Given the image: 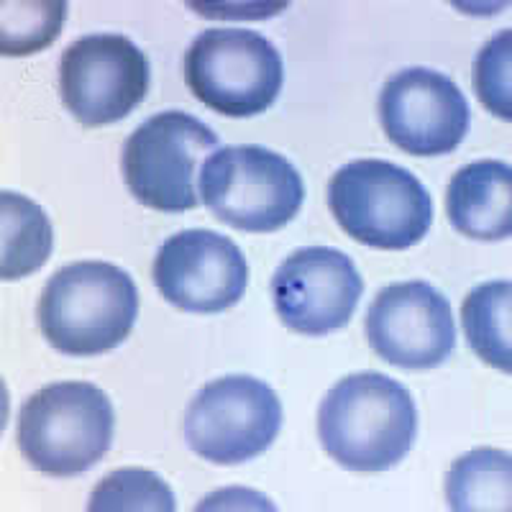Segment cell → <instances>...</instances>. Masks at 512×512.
<instances>
[{"mask_svg": "<svg viewBox=\"0 0 512 512\" xmlns=\"http://www.w3.org/2000/svg\"><path fill=\"white\" fill-rule=\"evenodd\" d=\"M90 512H172L175 495L162 477L149 469H118L100 479L88 502Z\"/></svg>", "mask_w": 512, "mask_h": 512, "instance_id": "18", "label": "cell"}, {"mask_svg": "<svg viewBox=\"0 0 512 512\" xmlns=\"http://www.w3.org/2000/svg\"><path fill=\"white\" fill-rule=\"evenodd\" d=\"M152 274L167 303L200 315L233 308L249 285V264L239 246L208 228L169 236L154 256Z\"/></svg>", "mask_w": 512, "mask_h": 512, "instance_id": "11", "label": "cell"}, {"mask_svg": "<svg viewBox=\"0 0 512 512\" xmlns=\"http://www.w3.org/2000/svg\"><path fill=\"white\" fill-rule=\"evenodd\" d=\"M512 282L495 280L474 287L461 305V326L474 354L489 367L512 372L510 349Z\"/></svg>", "mask_w": 512, "mask_h": 512, "instance_id": "17", "label": "cell"}, {"mask_svg": "<svg viewBox=\"0 0 512 512\" xmlns=\"http://www.w3.org/2000/svg\"><path fill=\"white\" fill-rule=\"evenodd\" d=\"M200 200L226 226L272 233L300 213L303 177L290 159L264 146H221L203 162Z\"/></svg>", "mask_w": 512, "mask_h": 512, "instance_id": "5", "label": "cell"}, {"mask_svg": "<svg viewBox=\"0 0 512 512\" xmlns=\"http://www.w3.org/2000/svg\"><path fill=\"white\" fill-rule=\"evenodd\" d=\"M139 290L134 277L108 262L62 267L39 297V328L52 349L67 356H100L134 331Z\"/></svg>", "mask_w": 512, "mask_h": 512, "instance_id": "2", "label": "cell"}, {"mask_svg": "<svg viewBox=\"0 0 512 512\" xmlns=\"http://www.w3.org/2000/svg\"><path fill=\"white\" fill-rule=\"evenodd\" d=\"M369 346L400 369L441 367L456 346V323L446 297L428 282L387 285L369 305Z\"/></svg>", "mask_w": 512, "mask_h": 512, "instance_id": "13", "label": "cell"}, {"mask_svg": "<svg viewBox=\"0 0 512 512\" xmlns=\"http://www.w3.org/2000/svg\"><path fill=\"white\" fill-rule=\"evenodd\" d=\"M221 149V139L190 113L164 111L146 118L121 152L126 187L146 208L185 213L198 208L203 162Z\"/></svg>", "mask_w": 512, "mask_h": 512, "instance_id": "6", "label": "cell"}, {"mask_svg": "<svg viewBox=\"0 0 512 512\" xmlns=\"http://www.w3.org/2000/svg\"><path fill=\"white\" fill-rule=\"evenodd\" d=\"M192 95L228 118L269 111L285 82L282 54L267 36L246 29H208L185 54Z\"/></svg>", "mask_w": 512, "mask_h": 512, "instance_id": "7", "label": "cell"}, {"mask_svg": "<svg viewBox=\"0 0 512 512\" xmlns=\"http://www.w3.org/2000/svg\"><path fill=\"white\" fill-rule=\"evenodd\" d=\"M379 121L397 149L413 157L456 152L469 134V103L454 80L428 67H410L384 82Z\"/></svg>", "mask_w": 512, "mask_h": 512, "instance_id": "10", "label": "cell"}, {"mask_svg": "<svg viewBox=\"0 0 512 512\" xmlns=\"http://www.w3.org/2000/svg\"><path fill=\"white\" fill-rule=\"evenodd\" d=\"M418 436L415 400L397 379L361 372L338 379L318 408V438L351 472H387Z\"/></svg>", "mask_w": 512, "mask_h": 512, "instance_id": "1", "label": "cell"}, {"mask_svg": "<svg viewBox=\"0 0 512 512\" xmlns=\"http://www.w3.org/2000/svg\"><path fill=\"white\" fill-rule=\"evenodd\" d=\"M52 246L47 213L18 192H0V277L24 280L47 264Z\"/></svg>", "mask_w": 512, "mask_h": 512, "instance_id": "15", "label": "cell"}, {"mask_svg": "<svg viewBox=\"0 0 512 512\" xmlns=\"http://www.w3.org/2000/svg\"><path fill=\"white\" fill-rule=\"evenodd\" d=\"M116 415L100 387L90 382H54L24 402L16 441L24 459L57 479L93 469L113 443Z\"/></svg>", "mask_w": 512, "mask_h": 512, "instance_id": "3", "label": "cell"}, {"mask_svg": "<svg viewBox=\"0 0 512 512\" xmlns=\"http://www.w3.org/2000/svg\"><path fill=\"white\" fill-rule=\"evenodd\" d=\"M510 29L500 31L482 47L474 59V90L489 113L497 118H512L510 103V59H512Z\"/></svg>", "mask_w": 512, "mask_h": 512, "instance_id": "20", "label": "cell"}, {"mask_svg": "<svg viewBox=\"0 0 512 512\" xmlns=\"http://www.w3.org/2000/svg\"><path fill=\"white\" fill-rule=\"evenodd\" d=\"M67 3H3L0 49L6 57L34 54L57 39Z\"/></svg>", "mask_w": 512, "mask_h": 512, "instance_id": "19", "label": "cell"}, {"mask_svg": "<svg viewBox=\"0 0 512 512\" xmlns=\"http://www.w3.org/2000/svg\"><path fill=\"white\" fill-rule=\"evenodd\" d=\"M328 208L346 236L372 249L420 244L433 223V198L410 169L387 159H356L328 182Z\"/></svg>", "mask_w": 512, "mask_h": 512, "instance_id": "4", "label": "cell"}, {"mask_svg": "<svg viewBox=\"0 0 512 512\" xmlns=\"http://www.w3.org/2000/svg\"><path fill=\"white\" fill-rule=\"evenodd\" d=\"M282 428V402L256 377L213 379L195 395L185 415V441L218 466H236L264 454Z\"/></svg>", "mask_w": 512, "mask_h": 512, "instance_id": "8", "label": "cell"}, {"mask_svg": "<svg viewBox=\"0 0 512 512\" xmlns=\"http://www.w3.org/2000/svg\"><path fill=\"white\" fill-rule=\"evenodd\" d=\"M149 72L146 54L126 36H82L59 59V95L82 126H108L146 98Z\"/></svg>", "mask_w": 512, "mask_h": 512, "instance_id": "9", "label": "cell"}, {"mask_svg": "<svg viewBox=\"0 0 512 512\" xmlns=\"http://www.w3.org/2000/svg\"><path fill=\"white\" fill-rule=\"evenodd\" d=\"M451 226L474 241H505L512 233V169L500 159H479L451 177L446 190Z\"/></svg>", "mask_w": 512, "mask_h": 512, "instance_id": "14", "label": "cell"}, {"mask_svg": "<svg viewBox=\"0 0 512 512\" xmlns=\"http://www.w3.org/2000/svg\"><path fill=\"white\" fill-rule=\"evenodd\" d=\"M364 280L351 256L331 246L297 249L272 277L274 310L290 331L328 336L356 313Z\"/></svg>", "mask_w": 512, "mask_h": 512, "instance_id": "12", "label": "cell"}, {"mask_svg": "<svg viewBox=\"0 0 512 512\" xmlns=\"http://www.w3.org/2000/svg\"><path fill=\"white\" fill-rule=\"evenodd\" d=\"M512 461L500 448H474L446 474V500L456 512L510 510Z\"/></svg>", "mask_w": 512, "mask_h": 512, "instance_id": "16", "label": "cell"}]
</instances>
